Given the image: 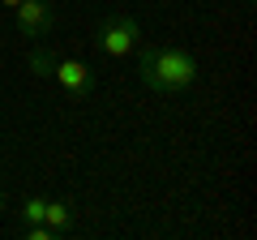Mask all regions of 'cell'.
<instances>
[{
  "label": "cell",
  "instance_id": "1",
  "mask_svg": "<svg viewBox=\"0 0 257 240\" xmlns=\"http://www.w3.org/2000/svg\"><path fill=\"white\" fill-rule=\"evenodd\" d=\"M138 77L146 90L155 94H180L197 82V56L180 43H167V47H142L138 56Z\"/></svg>",
  "mask_w": 257,
  "mask_h": 240
},
{
  "label": "cell",
  "instance_id": "2",
  "mask_svg": "<svg viewBox=\"0 0 257 240\" xmlns=\"http://www.w3.org/2000/svg\"><path fill=\"white\" fill-rule=\"evenodd\" d=\"M138 43H142V26H138V18H128V13H111V18H103L99 30H94V47H99L103 56H111V60L128 56Z\"/></svg>",
  "mask_w": 257,
  "mask_h": 240
},
{
  "label": "cell",
  "instance_id": "3",
  "mask_svg": "<svg viewBox=\"0 0 257 240\" xmlns=\"http://www.w3.org/2000/svg\"><path fill=\"white\" fill-rule=\"evenodd\" d=\"M52 77L60 82V90L69 94V99H90V90H94V73H90V65L86 60H77V56H60L52 65Z\"/></svg>",
  "mask_w": 257,
  "mask_h": 240
},
{
  "label": "cell",
  "instance_id": "4",
  "mask_svg": "<svg viewBox=\"0 0 257 240\" xmlns=\"http://www.w3.org/2000/svg\"><path fill=\"white\" fill-rule=\"evenodd\" d=\"M13 13H18V30L26 39H43V35H52V26H56L52 0H22Z\"/></svg>",
  "mask_w": 257,
  "mask_h": 240
},
{
  "label": "cell",
  "instance_id": "5",
  "mask_svg": "<svg viewBox=\"0 0 257 240\" xmlns=\"http://www.w3.org/2000/svg\"><path fill=\"white\" fill-rule=\"evenodd\" d=\"M43 223L56 231V236H60V231L69 227V223H73V210H69V202H47V210H43Z\"/></svg>",
  "mask_w": 257,
  "mask_h": 240
},
{
  "label": "cell",
  "instance_id": "6",
  "mask_svg": "<svg viewBox=\"0 0 257 240\" xmlns=\"http://www.w3.org/2000/svg\"><path fill=\"white\" fill-rule=\"evenodd\" d=\"M52 65H56V56H47L43 47H35V52L26 56V69H30V73H39V77H52Z\"/></svg>",
  "mask_w": 257,
  "mask_h": 240
},
{
  "label": "cell",
  "instance_id": "7",
  "mask_svg": "<svg viewBox=\"0 0 257 240\" xmlns=\"http://www.w3.org/2000/svg\"><path fill=\"white\" fill-rule=\"evenodd\" d=\"M43 210H47V197H26L22 202V223H43Z\"/></svg>",
  "mask_w": 257,
  "mask_h": 240
},
{
  "label": "cell",
  "instance_id": "8",
  "mask_svg": "<svg viewBox=\"0 0 257 240\" xmlns=\"http://www.w3.org/2000/svg\"><path fill=\"white\" fill-rule=\"evenodd\" d=\"M26 236H30V240H52L56 231L47 227V223H30V227H26Z\"/></svg>",
  "mask_w": 257,
  "mask_h": 240
},
{
  "label": "cell",
  "instance_id": "9",
  "mask_svg": "<svg viewBox=\"0 0 257 240\" xmlns=\"http://www.w3.org/2000/svg\"><path fill=\"white\" fill-rule=\"evenodd\" d=\"M0 5H9V9H18V5H22V0H0Z\"/></svg>",
  "mask_w": 257,
  "mask_h": 240
},
{
  "label": "cell",
  "instance_id": "10",
  "mask_svg": "<svg viewBox=\"0 0 257 240\" xmlns=\"http://www.w3.org/2000/svg\"><path fill=\"white\" fill-rule=\"evenodd\" d=\"M0 214H5V193H0Z\"/></svg>",
  "mask_w": 257,
  "mask_h": 240
},
{
  "label": "cell",
  "instance_id": "11",
  "mask_svg": "<svg viewBox=\"0 0 257 240\" xmlns=\"http://www.w3.org/2000/svg\"><path fill=\"white\" fill-rule=\"evenodd\" d=\"M244 5H253V0H244Z\"/></svg>",
  "mask_w": 257,
  "mask_h": 240
},
{
  "label": "cell",
  "instance_id": "12",
  "mask_svg": "<svg viewBox=\"0 0 257 240\" xmlns=\"http://www.w3.org/2000/svg\"><path fill=\"white\" fill-rule=\"evenodd\" d=\"M52 5H56V0H52Z\"/></svg>",
  "mask_w": 257,
  "mask_h": 240
}]
</instances>
